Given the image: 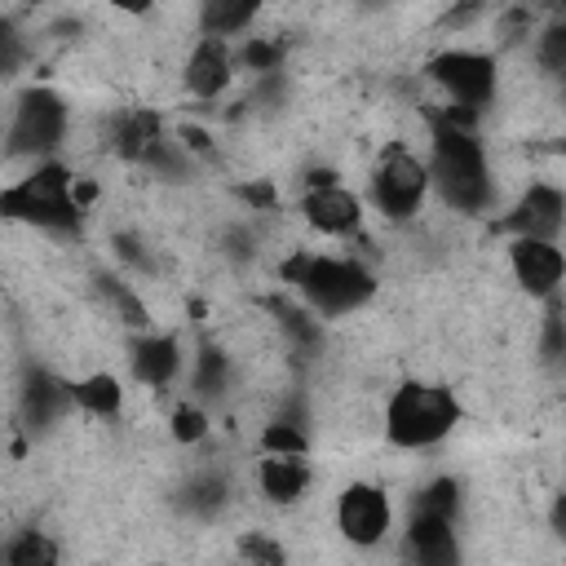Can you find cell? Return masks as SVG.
<instances>
[{
  "mask_svg": "<svg viewBox=\"0 0 566 566\" xmlns=\"http://www.w3.org/2000/svg\"><path fill=\"white\" fill-rule=\"evenodd\" d=\"M429 186L442 195L447 208L473 217L486 212L495 199V181H491V164L486 150L473 133V115L447 106L442 115H433L429 128Z\"/></svg>",
  "mask_w": 566,
  "mask_h": 566,
  "instance_id": "1",
  "label": "cell"
},
{
  "mask_svg": "<svg viewBox=\"0 0 566 566\" xmlns=\"http://www.w3.org/2000/svg\"><path fill=\"white\" fill-rule=\"evenodd\" d=\"M283 279L301 292L305 310H314L323 318L354 314L376 296V274L354 256L296 252L292 261H283Z\"/></svg>",
  "mask_w": 566,
  "mask_h": 566,
  "instance_id": "2",
  "label": "cell"
},
{
  "mask_svg": "<svg viewBox=\"0 0 566 566\" xmlns=\"http://www.w3.org/2000/svg\"><path fill=\"white\" fill-rule=\"evenodd\" d=\"M460 424V398L442 380H402L385 402V438L398 451H429Z\"/></svg>",
  "mask_w": 566,
  "mask_h": 566,
  "instance_id": "3",
  "label": "cell"
},
{
  "mask_svg": "<svg viewBox=\"0 0 566 566\" xmlns=\"http://www.w3.org/2000/svg\"><path fill=\"white\" fill-rule=\"evenodd\" d=\"M71 168L57 159H40L31 172H22L13 186H0V221L35 226V230H75L84 208L71 190Z\"/></svg>",
  "mask_w": 566,
  "mask_h": 566,
  "instance_id": "4",
  "label": "cell"
},
{
  "mask_svg": "<svg viewBox=\"0 0 566 566\" xmlns=\"http://www.w3.org/2000/svg\"><path fill=\"white\" fill-rule=\"evenodd\" d=\"M433 195L429 186V164L416 155L407 142H389L376 164H371V203L389 226H407L420 217L424 199Z\"/></svg>",
  "mask_w": 566,
  "mask_h": 566,
  "instance_id": "5",
  "label": "cell"
},
{
  "mask_svg": "<svg viewBox=\"0 0 566 566\" xmlns=\"http://www.w3.org/2000/svg\"><path fill=\"white\" fill-rule=\"evenodd\" d=\"M71 128V106L53 88H27L13 102L9 128H4V150L13 159H44L66 142Z\"/></svg>",
  "mask_w": 566,
  "mask_h": 566,
  "instance_id": "6",
  "label": "cell"
},
{
  "mask_svg": "<svg viewBox=\"0 0 566 566\" xmlns=\"http://www.w3.org/2000/svg\"><path fill=\"white\" fill-rule=\"evenodd\" d=\"M424 75L442 88L447 106L469 111V115L486 111L500 93V62L482 49H442L424 62Z\"/></svg>",
  "mask_w": 566,
  "mask_h": 566,
  "instance_id": "7",
  "label": "cell"
},
{
  "mask_svg": "<svg viewBox=\"0 0 566 566\" xmlns=\"http://www.w3.org/2000/svg\"><path fill=\"white\" fill-rule=\"evenodd\" d=\"M336 531L345 544L354 548H376L389 539L394 531V500L380 482H349L340 495H336Z\"/></svg>",
  "mask_w": 566,
  "mask_h": 566,
  "instance_id": "8",
  "label": "cell"
},
{
  "mask_svg": "<svg viewBox=\"0 0 566 566\" xmlns=\"http://www.w3.org/2000/svg\"><path fill=\"white\" fill-rule=\"evenodd\" d=\"M301 217L314 234L323 239H349L363 230V195L349 190L345 181L327 177V181H310L305 195H301Z\"/></svg>",
  "mask_w": 566,
  "mask_h": 566,
  "instance_id": "9",
  "label": "cell"
},
{
  "mask_svg": "<svg viewBox=\"0 0 566 566\" xmlns=\"http://www.w3.org/2000/svg\"><path fill=\"white\" fill-rule=\"evenodd\" d=\"M509 274L535 301H553L562 279H566L562 243L557 239H539V234H513L509 239Z\"/></svg>",
  "mask_w": 566,
  "mask_h": 566,
  "instance_id": "10",
  "label": "cell"
},
{
  "mask_svg": "<svg viewBox=\"0 0 566 566\" xmlns=\"http://www.w3.org/2000/svg\"><path fill=\"white\" fill-rule=\"evenodd\" d=\"M234 75H239L234 53H230V44L217 40V35H199V44L190 49V57H186V66H181V84H186V93L199 97V102L226 97L230 84H234Z\"/></svg>",
  "mask_w": 566,
  "mask_h": 566,
  "instance_id": "11",
  "label": "cell"
},
{
  "mask_svg": "<svg viewBox=\"0 0 566 566\" xmlns=\"http://www.w3.org/2000/svg\"><path fill=\"white\" fill-rule=\"evenodd\" d=\"M402 548L407 557H416L420 566H451L460 557V535H455V517H442L433 509L411 504L407 531H402Z\"/></svg>",
  "mask_w": 566,
  "mask_h": 566,
  "instance_id": "12",
  "label": "cell"
},
{
  "mask_svg": "<svg viewBox=\"0 0 566 566\" xmlns=\"http://www.w3.org/2000/svg\"><path fill=\"white\" fill-rule=\"evenodd\" d=\"M566 212V199L553 181H531L522 190V199L513 203V212L504 217V226L513 234H539V239H557L562 234V217Z\"/></svg>",
  "mask_w": 566,
  "mask_h": 566,
  "instance_id": "13",
  "label": "cell"
},
{
  "mask_svg": "<svg viewBox=\"0 0 566 566\" xmlns=\"http://www.w3.org/2000/svg\"><path fill=\"white\" fill-rule=\"evenodd\" d=\"M128 367H133V380L146 385V389H168L181 380V367H186V354H181V340L177 336H137L133 340V354H128Z\"/></svg>",
  "mask_w": 566,
  "mask_h": 566,
  "instance_id": "14",
  "label": "cell"
},
{
  "mask_svg": "<svg viewBox=\"0 0 566 566\" xmlns=\"http://www.w3.org/2000/svg\"><path fill=\"white\" fill-rule=\"evenodd\" d=\"M252 478H256V491H261L270 504H283V509H287V504H301V500H305V491H310V482H314V469L305 464V455L261 451Z\"/></svg>",
  "mask_w": 566,
  "mask_h": 566,
  "instance_id": "15",
  "label": "cell"
},
{
  "mask_svg": "<svg viewBox=\"0 0 566 566\" xmlns=\"http://www.w3.org/2000/svg\"><path fill=\"white\" fill-rule=\"evenodd\" d=\"M265 0H195V27L199 35H217L230 40L239 31H248L261 18Z\"/></svg>",
  "mask_w": 566,
  "mask_h": 566,
  "instance_id": "16",
  "label": "cell"
},
{
  "mask_svg": "<svg viewBox=\"0 0 566 566\" xmlns=\"http://www.w3.org/2000/svg\"><path fill=\"white\" fill-rule=\"evenodd\" d=\"M66 385H71V402L93 420H115L124 411V394L128 389H124V380L115 371H88V376L66 380Z\"/></svg>",
  "mask_w": 566,
  "mask_h": 566,
  "instance_id": "17",
  "label": "cell"
},
{
  "mask_svg": "<svg viewBox=\"0 0 566 566\" xmlns=\"http://www.w3.org/2000/svg\"><path fill=\"white\" fill-rule=\"evenodd\" d=\"M4 562H13V566H49V562H57V544L44 539L40 531H18V539L4 548Z\"/></svg>",
  "mask_w": 566,
  "mask_h": 566,
  "instance_id": "18",
  "label": "cell"
},
{
  "mask_svg": "<svg viewBox=\"0 0 566 566\" xmlns=\"http://www.w3.org/2000/svg\"><path fill=\"white\" fill-rule=\"evenodd\" d=\"M261 451H283V455H310V438L296 420H270L261 429Z\"/></svg>",
  "mask_w": 566,
  "mask_h": 566,
  "instance_id": "19",
  "label": "cell"
},
{
  "mask_svg": "<svg viewBox=\"0 0 566 566\" xmlns=\"http://www.w3.org/2000/svg\"><path fill=\"white\" fill-rule=\"evenodd\" d=\"M168 424H172V438H177V442H203L212 420H208L203 402H199V398H190V402H177V407H172Z\"/></svg>",
  "mask_w": 566,
  "mask_h": 566,
  "instance_id": "20",
  "label": "cell"
},
{
  "mask_svg": "<svg viewBox=\"0 0 566 566\" xmlns=\"http://www.w3.org/2000/svg\"><path fill=\"white\" fill-rule=\"evenodd\" d=\"M535 62H539L548 75H557V71L566 66V27H562V22H548V27L539 31V40H535Z\"/></svg>",
  "mask_w": 566,
  "mask_h": 566,
  "instance_id": "21",
  "label": "cell"
},
{
  "mask_svg": "<svg viewBox=\"0 0 566 566\" xmlns=\"http://www.w3.org/2000/svg\"><path fill=\"white\" fill-rule=\"evenodd\" d=\"M283 62V49L274 44V40H265V35H248V44L239 49V62L234 66H248V71H274Z\"/></svg>",
  "mask_w": 566,
  "mask_h": 566,
  "instance_id": "22",
  "label": "cell"
},
{
  "mask_svg": "<svg viewBox=\"0 0 566 566\" xmlns=\"http://www.w3.org/2000/svg\"><path fill=\"white\" fill-rule=\"evenodd\" d=\"M18 62H22V40L13 35V27L0 22V75H9Z\"/></svg>",
  "mask_w": 566,
  "mask_h": 566,
  "instance_id": "23",
  "label": "cell"
},
{
  "mask_svg": "<svg viewBox=\"0 0 566 566\" xmlns=\"http://www.w3.org/2000/svg\"><path fill=\"white\" fill-rule=\"evenodd\" d=\"M115 13H128V18H146L155 13V0H106Z\"/></svg>",
  "mask_w": 566,
  "mask_h": 566,
  "instance_id": "24",
  "label": "cell"
}]
</instances>
